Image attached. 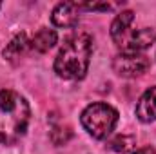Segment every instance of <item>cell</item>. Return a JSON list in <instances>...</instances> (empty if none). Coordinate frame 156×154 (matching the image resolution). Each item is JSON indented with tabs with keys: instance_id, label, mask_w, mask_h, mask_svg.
Here are the masks:
<instances>
[{
	"instance_id": "obj_1",
	"label": "cell",
	"mask_w": 156,
	"mask_h": 154,
	"mask_svg": "<svg viewBox=\"0 0 156 154\" xmlns=\"http://www.w3.org/2000/svg\"><path fill=\"white\" fill-rule=\"evenodd\" d=\"M93 54V38L87 33H78L66 40L55 58V73L64 80H82L89 69Z\"/></svg>"
},
{
	"instance_id": "obj_11",
	"label": "cell",
	"mask_w": 156,
	"mask_h": 154,
	"mask_svg": "<svg viewBox=\"0 0 156 154\" xmlns=\"http://www.w3.org/2000/svg\"><path fill=\"white\" fill-rule=\"evenodd\" d=\"M136 145V138L134 136H127V134H118L109 142V147L116 152H129L133 151Z\"/></svg>"
},
{
	"instance_id": "obj_14",
	"label": "cell",
	"mask_w": 156,
	"mask_h": 154,
	"mask_svg": "<svg viewBox=\"0 0 156 154\" xmlns=\"http://www.w3.org/2000/svg\"><path fill=\"white\" fill-rule=\"evenodd\" d=\"M0 5H2V4H0Z\"/></svg>"
},
{
	"instance_id": "obj_12",
	"label": "cell",
	"mask_w": 156,
	"mask_h": 154,
	"mask_svg": "<svg viewBox=\"0 0 156 154\" xmlns=\"http://www.w3.org/2000/svg\"><path fill=\"white\" fill-rule=\"evenodd\" d=\"M71 136H73V132L69 127H55L51 131V142L55 145H66L71 140Z\"/></svg>"
},
{
	"instance_id": "obj_9",
	"label": "cell",
	"mask_w": 156,
	"mask_h": 154,
	"mask_svg": "<svg viewBox=\"0 0 156 154\" xmlns=\"http://www.w3.org/2000/svg\"><path fill=\"white\" fill-rule=\"evenodd\" d=\"M56 31H53V29H45V27H42L38 33H35V37L29 40V44H31V49L33 51H37V53H45V51H49L55 44H56Z\"/></svg>"
},
{
	"instance_id": "obj_2",
	"label": "cell",
	"mask_w": 156,
	"mask_h": 154,
	"mask_svg": "<svg viewBox=\"0 0 156 154\" xmlns=\"http://www.w3.org/2000/svg\"><path fill=\"white\" fill-rule=\"evenodd\" d=\"M29 103L15 91H0V145L18 142L29 125Z\"/></svg>"
},
{
	"instance_id": "obj_5",
	"label": "cell",
	"mask_w": 156,
	"mask_h": 154,
	"mask_svg": "<svg viewBox=\"0 0 156 154\" xmlns=\"http://www.w3.org/2000/svg\"><path fill=\"white\" fill-rule=\"evenodd\" d=\"M156 40V33L151 27H144L138 31H125L116 40V45L122 53H142L147 47H151Z\"/></svg>"
},
{
	"instance_id": "obj_7",
	"label": "cell",
	"mask_w": 156,
	"mask_h": 154,
	"mask_svg": "<svg viewBox=\"0 0 156 154\" xmlns=\"http://www.w3.org/2000/svg\"><path fill=\"white\" fill-rule=\"evenodd\" d=\"M134 113H136V118L144 123H151L156 120V85L142 94Z\"/></svg>"
},
{
	"instance_id": "obj_6",
	"label": "cell",
	"mask_w": 156,
	"mask_h": 154,
	"mask_svg": "<svg viewBox=\"0 0 156 154\" xmlns=\"http://www.w3.org/2000/svg\"><path fill=\"white\" fill-rule=\"evenodd\" d=\"M78 2H62L51 13V22L58 27H75L78 24Z\"/></svg>"
},
{
	"instance_id": "obj_3",
	"label": "cell",
	"mask_w": 156,
	"mask_h": 154,
	"mask_svg": "<svg viewBox=\"0 0 156 154\" xmlns=\"http://www.w3.org/2000/svg\"><path fill=\"white\" fill-rule=\"evenodd\" d=\"M80 121H82V127L94 140H105L116 127L118 111L107 103L96 102L83 109Z\"/></svg>"
},
{
	"instance_id": "obj_4",
	"label": "cell",
	"mask_w": 156,
	"mask_h": 154,
	"mask_svg": "<svg viewBox=\"0 0 156 154\" xmlns=\"http://www.w3.org/2000/svg\"><path fill=\"white\" fill-rule=\"evenodd\" d=\"M151 65V60L142 53H122L113 60V71L122 78L142 76Z\"/></svg>"
},
{
	"instance_id": "obj_10",
	"label": "cell",
	"mask_w": 156,
	"mask_h": 154,
	"mask_svg": "<svg viewBox=\"0 0 156 154\" xmlns=\"http://www.w3.org/2000/svg\"><path fill=\"white\" fill-rule=\"evenodd\" d=\"M133 20H134V13L133 11H122V13H118L116 18L111 24V38L116 42L125 31H129Z\"/></svg>"
},
{
	"instance_id": "obj_8",
	"label": "cell",
	"mask_w": 156,
	"mask_h": 154,
	"mask_svg": "<svg viewBox=\"0 0 156 154\" xmlns=\"http://www.w3.org/2000/svg\"><path fill=\"white\" fill-rule=\"evenodd\" d=\"M29 49H31V44L27 40V35L20 33V35H16L15 38L11 40L7 44V47L4 49V58L9 60V62H18Z\"/></svg>"
},
{
	"instance_id": "obj_13",
	"label": "cell",
	"mask_w": 156,
	"mask_h": 154,
	"mask_svg": "<svg viewBox=\"0 0 156 154\" xmlns=\"http://www.w3.org/2000/svg\"><path fill=\"white\" fill-rule=\"evenodd\" d=\"M133 154H156L153 147H142V149H136Z\"/></svg>"
}]
</instances>
